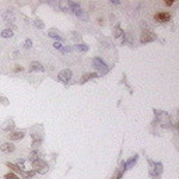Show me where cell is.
I'll use <instances>...</instances> for the list:
<instances>
[{
	"mask_svg": "<svg viewBox=\"0 0 179 179\" xmlns=\"http://www.w3.org/2000/svg\"><path fill=\"white\" fill-rule=\"evenodd\" d=\"M71 51V48H63V49H62V52H70Z\"/></svg>",
	"mask_w": 179,
	"mask_h": 179,
	"instance_id": "28",
	"label": "cell"
},
{
	"mask_svg": "<svg viewBox=\"0 0 179 179\" xmlns=\"http://www.w3.org/2000/svg\"><path fill=\"white\" fill-rule=\"evenodd\" d=\"M122 34H124V32L122 31V29H120L119 27H116V28H115V37H120Z\"/></svg>",
	"mask_w": 179,
	"mask_h": 179,
	"instance_id": "22",
	"label": "cell"
},
{
	"mask_svg": "<svg viewBox=\"0 0 179 179\" xmlns=\"http://www.w3.org/2000/svg\"><path fill=\"white\" fill-rule=\"evenodd\" d=\"M29 70H31V71H43L45 67H43L39 62H32V63L29 64Z\"/></svg>",
	"mask_w": 179,
	"mask_h": 179,
	"instance_id": "8",
	"label": "cell"
},
{
	"mask_svg": "<svg viewBox=\"0 0 179 179\" xmlns=\"http://www.w3.org/2000/svg\"><path fill=\"white\" fill-rule=\"evenodd\" d=\"M31 45H32L31 39H27V41H25V43H24V46H25V48H31Z\"/></svg>",
	"mask_w": 179,
	"mask_h": 179,
	"instance_id": "25",
	"label": "cell"
},
{
	"mask_svg": "<svg viewBox=\"0 0 179 179\" xmlns=\"http://www.w3.org/2000/svg\"><path fill=\"white\" fill-rule=\"evenodd\" d=\"M137 160H138V155H134L133 158H130V160L126 162V169H129V168H133V165L137 162Z\"/></svg>",
	"mask_w": 179,
	"mask_h": 179,
	"instance_id": "9",
	"label": "cell"
},
{
	"mask_svg": "<svg viewBox=\"0 0 179 179\" xmlns=\"http://www.w3.org/2000/svg\"><path fill=\"white\" fill-rule=\"evenodd\" d=\"M92 64H94V67H95L101 74H105L106 71H108V66H106L99 57H95V59L92 60Z\"/></svg>",
	"mask_w": 179,
	"mask_h": 179,
	"instance_id": "2",
	"label": "cell"
},
{
	"mask_svg": "<svg viewBox=\"0 0 179 179\" xmlns=\"http://www.w3.org/2000/svg\"><path fill=\"white\" fill-rule=\"evenodd\" d=\"M98 77V73H90V74H84L83 76V80H81V83H85L87 80H90V78H96Z\"/></svg>",
	"mask_w": 179,
	"mask_h": 179,
	"instance_id": "13",
	"label": "cell"
},
{
	"mask_svg": "<svg viewBox=\"0 0 179 179\" xmlns=\"http://www.w3.org/2000/svg\"><path fill=\"white\" fill-rule=\"evenodd\" d=\"M53 48H55V49H62V43H60V42H55V43H53Z\"/></svg>",
	"mask_w": 179,
	"mask_h": 179,
	"instance_id": "24",
	"label": "cell"
},
{
	"mask_svg": "<svg viewBox=\"0 0 179 179\" xmlns=\"http://www.w3.org/2000/svg\"><path fill=\"white\" fill-rule=\"evenodd\" d=\"M9 136L11 141H18V140H23V137L25 136V132H14V133L9 134Z\"/></svg>",
	"mask_w": 179,
	"mask_h": 179,
	"instance_id": "7",
	"label": "cell"
},
{
	"mask_svg": "<svg viewBox=\"0 0 179 179\" xmlns=\"http://www.w3.org/2000/svg\"><path fill=\"white\" fill-rule=\"evenodd\" d=\"M3 18H4L7 23H11V21H14V15L11 14V11H7V13L3 14Z\"/></svg>",
	"mask_w": 179,
	"mask_h": 179,
	"instance_id": "14",
	"label": "cell"
},
{
	"mask_svg": "<svg viewBox=\"0 0 179 179\" xmlns=\"http://www.w3.org/2000/svg\"><path fill=\"white\" fill-rule=\"evenodd\" d=\"M157 37L152 34L151 31H143L141 34V37H140V42L141 43H147V42H152V41H155Z\"/></svg>",
	"mask_w": 179,
	"mask_h": 179,
	"instance_id": "3",
	"label": "cell"
},
{
	"mask_svg": "<svg viewBox=\"0 0 179 179\" xmlns=\"http://www.w3.org/2000/svg\"><path fill=\"white\" fill-rule=\"evenodd\" d=\"M6 165L9 166V168H10V169H11V171H13V172H15V174H20V175H21V172H23V169H20V168H18V166H17V165H15V164H11V162H7Z\"/></svg>",
	"mask_w": 179,
	"mask_h": 179,
	"instance_id": "11",
	"label": "cell"
},
{
	"mask_svg": "<svg viewBox=\"0 0 179 179\" xmlns=\"http://www.w3.org/2000/svg\"><path fill=\"white\" fill-rule=\"evenodd\" d=\"M1 37L3 38H11L13 37V31H11V29H4V31L1 32Z\"/></svg>",
	"mask_w": 179,
	"mask_h": 179,
	"instance_id": "17",
	"label": "cell"
},
{
	"mask_svg": "<svg viewBox=\"0 0 179 179\" xmlns=\"http://www.w3.org/2000/svg\"><path fill=\"white\" fill-rule=\"evenodd\" d=\"M154 20L157 23H168L171 20V14L166 13V11H160V13H157L154 15Z\"/></svg>",
	"mask_w": 179,
	"mask_h": 179,
	"instance_id": "4",
	"label": "cell"
},
{
	"mask_svg": "<svg viewBox=\"0 0 179 179\" xmlns=\"http://www.w3.org/2000/svg\"><path fill=\"white\" fill-rule=\"evenodd\" d=\"M0 101L3 102V104H4V105H7V104H9V102H7V99H6V98H0Z\"/></svg>",
	"mask_w": 179,
	"mask_h": 179,
	"instance_id": "27",
	"label": "cell"
},
{
	"mask_svg": "<svg viewBox=\"0 0 179 179\" xmlns=\"http://www.w3.org/2000/svg\"><path fill=\"white\" fill-rule=\"evenodd\" d=\"M4 179H18V176H17L15 174H11V172H10V174L4 175Z\"/></svg>",
	"mask_w": 179,
	"mask_h": 179,
	"instance_id": "21",
	"label": "cell"
},
{
	"mask_svg": "<svg viewBox=\"0 0 179 179\" xmlns=\"http://www.w3.org/2000/svg\"><path fill=\"white\" fill-rule=\"evenodd\" d=\"M24 165H25L24 160H18V161H17V166H18V168H21L23 171H24Z\"/></svg>",
	"mask_w": 179,
	"mask_h": 179,
	"instance_id": "23",
	"label": "cell"
},
{
	"mask_svg": "<svg viewBox=\"0 0 179 179\" xmlns=\"http://www.w3.org/2000/svg\"><path fill=\"white\" fill-rule=\"evenodd\" d=\"M48 35H49L51 38H55V39H57V41H60V39H62V37H60V35H57V34L55 32V29H51Z\"/></svg>",
	"mask_w": 179,
	"mask_h": 179,
	"instance_id": "18",
	"label": "cell"
},
{
	"mask_svg": "<svg viewBox=\"0 0 179 179\" xmlns=\"http://www.w3.org/2000/svg\"><path fill=\"white\" fill-rule=\"evenodd\" d=\"M57 78H59L60 81H63V83H67L70 78H71V70H69V69L62 70V71L57 74Z\"/></svg>",
	"mask_w": 179,
	"mask_h": 179,
	"instance_id": "5",
	"label": "cell"
},
{
	"mask_svg": "<svg viewBox=\"0 0 179 179\" xmlns=\"http://www.w3.org/2000/svg\"><path fill=\"white\" fill-rule=\"evenodd\" d=\"M34 25H35L37 28H39V29L43 28V23H42V20H39V18H37L35 21H34Z\"/></svg>",
	"mask_w": 179,
	"mask_h": 179,
	"instance_id": "19",
	"label": "cell"
},
{
	"mask_svg": "<svg viewBox=\"0 0 179 179\" xmlns=\"http://www.w3.org/2000/svg\"><path fill=\"white\" fill-rule=\"evenodd\" d=\"M32 168H34L32 171H35V172H38V174L43 175V174L48 172L49 165H48V162H45L43 160H37V161H34V162H32Z\"/></svg>",
	"mask_w": 179,
	"mask_h": 179,
	"instance_id": "1",
	"label": "cell"
},
{
	"mask_svg": "<svg viewBox=\"0 0 179 179\" xmlns=\"http://www.w3.org/2000/svg\"><path fill=\"white\" fill-rule=\"evenodd\" d=\"M39 157H41L39 151H37V150H35V151H32L31 154H29V160H31V162H34V161H37V160H41Z\"/></svg>",
	"mask_w": 179,
	"mask_h": 179,
	"instance_id": "12",
	"label": "cell"
},
{
	"mask_svg": "<svg viewBox=\"0 0 179 179\" xmlns=\"http://www.w3.org/2000/svg\"><path fill=\"white\" fill-rule=\"evenodd\" d=\"M21 175H23V178H31L35 175V171H23Z\"/></svg>",
	"mask_w": 179,
	"mask_h": 179,
	"instance_id": "16",
	"label": "cell"
},
{
	"mask_svg": "<svg viewBox=\"0 0 179 179\" xmlns=\"http://www.w3.org/2000/svg\"><path fill=\"white\" fill-rule=\"evenodd\" d=\"M21 70H23V67H21V66H15V67H14V71H17V73H18V71H21Z\"/></svg>",
	"mask_w": 179,
	"mask_h": 179,
	"instance_id": "26",
	"label": "cell"
},
{
	"mask_svg": "<svg viewBox=\"0 0 179 179\" xmlns=\"http://www.w3.org/2000/svg\"><path fill=\"white\" fill-rule=\"evenodd\" d=\"M15 150L13 143H3L1 146H0V151L6 152V154H10V152H13Z\"/></svg>",
	"mask_w": 179,
	"mask_h": 179,
	"instance_id": "6",
	"label": "cell"
},
{
	"mask_svg": "<svg viewBox=\"0 0 179 179\" xmlns=\"http://www.w3.org/2000/svg\"><path fill=\"white\" fill-rule=\"evenodd\" d=\"M74 14L77 15V17H81V18H85V14H84V11L81 9H78V10H76L74 11Z\"/></svg>",
	"mask_w": 179,
	"mask_h": 179,
	"instance_id": "20",
	"label": "cell"
},
{
	"mask_svg": "<svg viewBox=\"0 0 179 179\" xmlns=\"http://www.w3.org/2000/svg\"><path fill=\"white\" fill-rule=\"evenodd\" d=\"M74 49H76L77 52H81V53H84V52L88 51V46L85 45V43H78V45L74 46Z\"/></svg>",
	"mask_w": 179,
	"mask_h": 179,
	"instance_id": "10",
	"label": "cell"
},
{
	"mask_svg": "<svg viewBox=\"0 0 179 179\" xmlns=\"http://www.w3.org/2000/svg\"><path fill=\"white\" fill-rule=\"evenodd\" d=\"M42 144V138H32V148H38Z\"/></svg>",
	"mask_w": 179,
	"mask_h": 179,
	"instance_id": "15",
	"label": "cell"
},
{
	"mask_svg": "<svg viewBox=\"0 0 179 179\" xmlns=\"http://www.w3.org/2000/svg\"><path fill=\"white\" fill-rule=\"evenodd\" d=\"M165 4H166V6H172V1H168V0H166Z\"/></svg>",
	"mask_w": 179,
	"mask_h": 179,
	"instance_id": "29",
	"label": "cell"
}]
</instances>
